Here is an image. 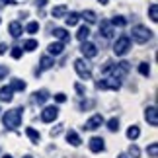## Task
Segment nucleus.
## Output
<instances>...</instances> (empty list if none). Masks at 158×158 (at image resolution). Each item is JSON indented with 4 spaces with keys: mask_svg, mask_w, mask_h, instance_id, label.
Instances as JSON below:
<instances>
[{
    "mask_svg": "<svg viewBox=\"0 0 158 158\" xmlns=\"http://www.w3.org/2000/svg\"><path fill=\"white\" fill-rule=\"evenodd\" d=\"M139 72H141L143 76H148V74H150V66H148V63H141V64H139Z\"/></svg>",
    "mask_w": 158,
    "mask_h": 158,
    "instance_id": "32",
    "label": "nucleus"
},
{
    "mask_svg": "<svg viewBox=\"0 0 158 158\" xmlns=\"http://www.w3.org/2000/svg\"><path fill=\"white\" fill-rule=\"evenodd\" d=\"M80 18H84V20H86L88 23H96V20H98V16H96V12H92V10H84Z\"/></svg>",
    "mask_w": 158,
    "mask_h": 158,
    "instance_id": "24",
    "label": "nucleus"
},
{
    "mask_svg": "<svg viewBox=\"0 0 158 158\" xmlns=\"http://www.w3.org/2000/svg\"><path fill=\"white\" fill-rule=\"evenodd\" d=\"M74 88H76V92L80 94V96H84V94H86V88H84L82 84H74Z\"/></svg>",
    "mask_w": 158,
    "mask_h": 158,
    "instance_id": "36",
    "label": "nucleus"
},
{
    "mask_svg": "<svg viewBox=\"0 0 158 158\" xmlns=\"http://www.w3.org/2000/svg\"><path fill=\"white\" fill-rule=\"evenodd\" d=\"M12 98H14V92L10 90V86H2V88H0V100H2V102H12Z\"/></svg>",
    "mask_w": 158,
    "mask_h": 158,
    "instance_id": "17",
    "label": "nucleus"
},
{
    "mask_svg": "<svg viewBox=\"0 0 158 158\" xmlns=\"http://www.w3.org/2000/svg\"><path fill=\"white\" fill-rule=\"evenodd\" d=\"M117 158H129V156H127V154H119Z\"/></svg>",
    "mask_w": 158,
    "mask_h": 158,
    "instance_id": "38",
    "label": "nucleus"
},
{
    "mask_svg": "<svg viewBox=\"0 0 158 158\" xmlns=\"http://www.w3.org/2000/svg\"><path fill=\"white\" fill-rule=\"evenodd\" d=\"M2 121H4V125L8 127V129H18V127L22 125V109L20 107H16V109H10V111H6L2 115Z\"/></svg>",
    "mask_w": 158,
    "mask_h": 158,
    "instance_id": "1",
    "label": "nucleus"
},
{
    "mask_svg": "<svg viewBox=\"0 0 158 158\" xmlns=\"http://www.w3.org/2000/svg\"><path fill=\"white\" fill-rule=\"evenodd\" d=\"M8 31H10L12 37H20V35L23 33V27H22L20 22H12L10 26H8Z\"/></svg>",
    "mask_w": 158,
    "mask_h": 158,
    "instance_id": "12",
    "label": "nucleus"
},
{
    "mask_svg": "<svg viewBox=\"0 0 158 158\" xmlns=\"http://www.w3.org/2000/svg\"><path fill=\"white\" fill-rule=\"evenodd\" d=\"M148 16L152 22H158V4H150L148 6Z\"/></svg>",
    "mask_w": 158,
    "mask_h": 158,
    "instance_id": "26",
    "label": "nucleus"
},
{
    "mask_svg": "<svg viewBox=\"0 0 158 158\" xmlns=\"http://www.w3.org/2000/svg\"><path fill=\"white\" fill-rule=\"evenodd\" d=\"M53 35L60 41V43H69V41H70V33L66 31L64 27H57V29L53 31Z\"/></svg>",
    "mask_w": 158,
    "mask_h": 158,
    "instance_id": "11",
    "label": "nucleus"
},
{
    "mask_svg": "<svg viewBox=\"0 0 158 158\" xmlns=\"http://www.w3.org/2000/svg\"><path fill=\"white\" fill-rule=\"evenodd\" d=\"M127 137H129L131 141H137V139L141 137V129H139L137 125H133V127H129V129H127Z\"/></svg>",
    "mask_w": 158,
    "mask_h": 158,
    "instance_id": "23",
    "label": "nucleus"
},
{
    "mask_svg": "<svg viewBox=\"0 0 158 158\" xmlns=\"http://www.w3.org/2000/svg\"><path fill=\"white\" fill-rule=\"evenodd\" d=\"M88 147H90L92 152H104L106 144H104V139H102V137H92L90 143H88Z\"/></svg>",
    "mask_w": 158,
    "mask_h": 158,
    "instance_id": "8",
    "label": "nucleus"
},
{
    "mask_svg": "<svg viewBox=\"0 0 158 158\" xmlns=\"http://www.w3.org/2000/svg\"><path fill=\"white\" fill-rule=\"evenodd\" d=\"M47 49H49V55H55V57H57V55H60V53L64 51V43H60V41H55V43H51Z\"/></svg>",
    "mask_w": 158,
    "mask_h": 158,
    "instance_id": "14",
    "label": "nucleus"
},
{
    "mask_svg": "<svg viewBox=\"0 0 158 158\" xmlns=\"http://www.w3.org/2000/svg\"><path fill=\"white\" fill-rule=\"evenodd\" d=\"M6 49H8V47H6V43H0V55H4Z\"/></svg>",
    "mask_w": 158,
    "mask_h": 158,
    "instance_id": "37",
    "label": "nucleus"
},
{
    "mask_svg": "<svg viewBox=\"0 0 158 158\" xmlns=\"http://www.w3.org/2000/svg\"><path fill=\"white\" fill-rule=\"evenodd\" d=\"M147 152H148L150 158H156V156H158V143L148 144V147H147Z\"/></svg>",
    "mask_w": 158,
    "mask_h": 158,
    "instance_id": "29",
    "label": "nucleus"
},
{
    "mask_svg": "<svg viewBox=\"0 0 158 158\" xmlns=\"http://www.w3.org/2000/svg\"><path fill=\"white\" fill-rule=\"evenodd\" d=\"M129 49H131V37L129 35H121V37L115 41V45H113V53L117 55V57H123Z\"/></svg>",
    "mask_w": 158,
    "mask_h": 158,
    "instance_id": "4",
    "label": "nucleus"
},
{
    "mask_svg": "<svg viewBox=\"0 0 158 158\" xmlns=\"http://www.w3.org/2000/svg\"><path fill=\"white\" fill-rule=\"evenodd\" d=\"M129 156L131 158H139V156H141V150H139L137 144H131V147H129Z\"/></svg>",
    "mask_w": 158,
    "mask_h": 158,
    "instance_id": "33",
    "label": "nucleus"
},
{
    "mask_svg": "<svg viewBox=\"0 0 158 158\" xmlns=\"http://www.w3.org/2000/svg\"><path fill=\"white\" fill-rule=\"evenodd\" d=\"M66 141H69L72 147H78V144L82 143V141H80V137H78V133H76V131H72V129L66 133Z\"/></svg>",
    "mask_w": 158,
    "mask_h": 158,
    "instance_id": "18",
    "label": "nucleus"
},
{
    "mask_svg": "<svg viewBox=\"0 0 158 158\" xmlns=\"http://www.w3.org/2000/svg\"><path fill=\"white\" fill-rule=\"evenodd\" d=\"M23 158H33V156H23Z\"/></svg>",
    "mask_w": 158,
    "mask_h": 158,
    "instance_id": "41",
    "label": "nucleus"
},
{
    "mask_svg": "<svg viewBox=\"0 0 158 158\" xmlns=\"http://www.w3.org/2000/svg\"><path fill=\"white\" fill-rule=\"evenodd\" d=\"M109 23H111V26H119V27H123V26H125V23H127V20H125V18H123V16H115V18H113V20H111V22H109Z\"/></svg>",
    "mask_w": 158,
    "mask_h": 158,
    "instance_id": "30",
    "label": "nucleus"
},
{
    "mask_svg": "<svg viewBox=\"0 0 158 158\" xmlns=\"http://www.w3.org/2000/svg\"><path fill=\"white\" fill-rule=\"evenodd\" d=\"M102 123H104V117H102L100 113H96V115H92V117L86 121L84 129H88V131H96L98 127H102Z\"/></svg>",
    "mask_w": 158,
    "mask_h": 158,
    "instance_id": "7",
    "label": "nucleus"
},
{
    "mask_svg": "<svg viewBox=\"0 0 158 158\" xmlns=\"http://www.w3.org/2000/svg\"><path fill=\"white\" fill-rule=\"evenodd\" d=\"M64 20H66V26L72 27V26H76V23H78V20H80V14H76V12H70V14L64 16Z\"/></svg>",
    "mask_w": 158,
    "mask_h": 158,
    "instance_id": "21",
    "label": "nucleus"
},
{
    "mask_svg": "<svg viewBox=\"0 0 158 158\" xmlns=\"http://www.w3.org/2000/svg\"><path fill=\"white\" fill-rule=\"evenodd\" d=\"M131 33H133V39H135L137 43H147V41L152 37V31L144 26H135Z\"/></svg>",
    "mask_w": 158,
    "mask_h": 158,
    "instance_id": "3",
    "label": "nucleus"
},
{
    "mask_svg": "<svg viewBox=\"0 0 158 158\" xmlns=\"http://www.w3.org/2000/svg\"><path fill=\"white\" fill-rule=\"evenodd\" d=\"M107 129L111 131V133H115V131H119V119L117 117H111L107 121Z\"/></svg>",
    "mask_w": 158,
    "mask_h": 158,
    "instance_id": "27",
    "label": "nucleus"
},
{
    "mask_svg": "<svg viewBox=\"0 0 158 158\" xmlns=\"http://www.w3.org/2000/svg\"><path fill=\"white\" fill-rule=\"evenodd\" d=\"M59 117V107L57 106H47L43 111H41V121L43 123H51Z\"/></svg>",
    "mask_w": 158,
    "mask_h": 158,
    "instance_id": "5",
    "label": "nucleus"
},
{
    "mask_svg": "<svg viewBox=\"0 0 158 158\" xmlns=\"http://www.w3.org/2000/svg\"><path fill=\"white\" fill-rule=\"evenodd\" d=\"M90 37V27L88 26H82L80 29H78V33H76V39L78 41H86Z\"/></svg>",
    "mask_w": 158,
    "mask_h": 158,
    "instance_id": "22",
    "label": "nucleus"
},
{
    "mask_svg": "<svg viewBox=\"0 0 158 158\" xmlns=\"http://www.w3.org/2000/svg\"><path fill=\"white\" fill-rule=\"evenodd\" d=\"M74 70L84 80H90V76H92V66H90V63L86 59H76L74 60Z\"/></svg>",
    "mask_w": 158,
    "mask_h": 158,
    "instance_id": "2",
    "label": "nucleus"
},
{
    "mask_svg": "<svg viewBox=\"0 0 158 158\" xmlns=\"http://www.w3.org/2000/svg\"><path fill=\"white\" fill-rule=\"evenodd\" d=\"M26 31H27V33H37V31H39V23H37V22H29L27 27H26Z\"/></svg>",
    "mask_w": 158,
    "mask_h": 158,
    "instance_id": "31",
    "label": "nucleus"
},
{
    "mask_svg": "<svg viewBox=\"0 0 158 158\" xmlns=\"http://www.w3.org/2000/svg\"><path fill=\"white\" fill-rule=\"evenodd\" d=\"M98 2H100V4H107V0H98Z\"/></svg>",
    "mask_w": 158,
    "mask_h": 158,
    "instance_id": "39",
    "label": "nucleus"
},
{
    "mask_svg": "<svg viewBox=\"0 0 158 158\" xmlns=\"http://www.w3.org/2000/svg\"><path fill=\"white\" fill-rule=\"evenodd\" d=\"M4 158H12V156H10V154H6V156H4Z\"/></svg>",
    "mask_w": 158,
    "mask_h": 158,
    "instance_id": "40",
    "label": "nucleus"
},
{
    "mask_svg": "<svg viewBox=\"0 0 158 158\" xmlns=\"http://www.w3.org/2000/svg\"><path fill=\"white\" fill-rule=\"evenodd\" d=\"M22 53H23L22 47H12V57H14V59H20Z\"/></svg>",
    "mask_w": 158,
    "mask_h": 158,
    "instance_id": "34",
    "label": "nucleus"
},
{
    "mask_svg": "<svg viewBox=\"0 0 158 158\" xmlns=\"http://www.w3.org/2000/svg\"><path fill=\"white\" fill-rule=\"evenodd\" d=\"M96 86H98L100 90H119L121 82L117 80V78H104V80H100Z\"/></svg>",
    "mask_w": 158,
    "mask_h": 158,
    "instance_id": "6",
    "label": "nucleus"
},
{
    "mask_svg": "<svg viewBox=\"0 0 158 158\" xmlns=\"http://www.w3.org/2000/svg\"><path fill=\"white\" fill-rule=\"evenodd\" d=\"M33 100L37 102V104H41L43 106L47 100H49V92H47V90H37V92L33 94Z\"/></svg>",
    "mask_w": 158,
    "mask_h": 158,
    "instance_id": "16",
    "label": "nucleus"
},
{
    "mask_svg": "<svg viewBox=\"0 0 158 158\" xmlns=\"http://www.w3.org/2000/svg\"><path fill=\"white\" fill-rule=\"evenodd\" d=\"M26 135H27L29 139H31V143H33V144H37V143L41 141V135H39V131H35L33 127H27V129H26Z\"/></svg>",
    "mask_w": 158,
    "mask_h": 158,
    "instance_id": "20",
    "label": "nucleus"
},
{
    "mask_svg": "<svg viewBox=\"0 0 158 158\" xmlns=\"http://www.w3.org/2000/svg\"><path fill=\"white\" fill-rule=\"evenodd\" d=\"M10 90L12 92H23V90H26V82L20 80V78H14V80L10 82Z\"/></svg>",
    "mask_w": 158,
    "mask_h": 158,
    "instance_id": "15",
    "label": "nucleus"
},
{
    "mask_svg": "<svg viewBox=\"0 0 158 158\" xmlns=\"http://www.w3.org/2000/svg\"><path fill=\"white\" fill-rule=\"evenodd\" d=\"M53 64H55V60H53L51 57H43V59H41V66H39V70H37V72H41V70H47V69H51Z\"/></svg>",
    "mask_w": 158,
    "mask_h": 158,
    "instance_id": "25",
    "label": "nucleus"
},
{
    "mask_svg": "<svg viewBox=\"0 0 158 158\" xmlns=\"http://www.w3.org/2000/svg\"><path fill=\"white\" fill-rule=\"evenodd\" d=\"M37 41H35V39H27L26 41V43H23V47H22V49H26V51H35V49H37Z\"/></svg>",
    "mask_w": 158,
    "mask_h": 158,
    "instance_id": "28",
    "label": "nucleus"
},
{
    "mask_svg": "<svg viewBox=\"0 0 158 158\" xmlns=\"http://www.w3.org/2000/svg\"><path fill=\"white\" fill-rule=\"evenodd\" d=\"M55 102H59V104H64V102H66V96H64L63 92H59L57 96H55Z\"/></svg>",
    "mask_w": 158,
    "mask_h": 158,
    "instance_id": "35",
    "label": "nucleus"
},
{
    "mask_svg": "<svg viewBox=\"0 0 158 158\" xmlns=\"http://www.w3.org/2000/svg\"><path fill=\"white\" fill-rule=\"evenodd\" d=\"M100 33L104 35V37H111V35H113V26L107 20H104L100 23Z\"/></svg>",
    "mask_w": 158,
    "mask_h": 158,
    "instance_id": "13",
    "label": "nucleus"
},
{
    "mask_svg": "<svg viewBox=\"0 0 158 158\" xmlns=\"http://www.w3.org/2000/svg\"><path fill=\"white\" fill-rule=\"evenodd\" d=\"M144 119H147L152 127L158 125V111H156V107H154V106L147 107V111H144Z\"/></svg>",
    "mask_w": 158,
    "mask_h": 158,
    "instance_id": "10",
    "label": "nucleus"
},
{
    "mask_svg": "<svg viewBox=\"0 0 158 158\" xmlns=\"http://www.w3.org/2000/svg\"><path fill=\"white\" fill-rule=\"evenodd\" d=\"M82 55L86 59H94L96 55H98V49H96V45L94 43H88V41H82Z\"/></svg>",
    "mask_w": 158,
    "mask_h": 158,
    "instance_id": "9",
    "label": "nucleus"
},
{
    "mask_svg": "<svg viewBox=\"0 0 158 158\" xmlns=\"http://www.w3.org/2000/svg\"><path fill=\"white\" fill-rule=\"evenodd\" d=\"M66 14H69V8H66V6H55V8L51 10L53 18H64Z\"/></svg>",
    "mask_w": 158,
    "mask_h": 158,
    "instance_id": "19",
    "label": "nucleus"
}]
</instances>
